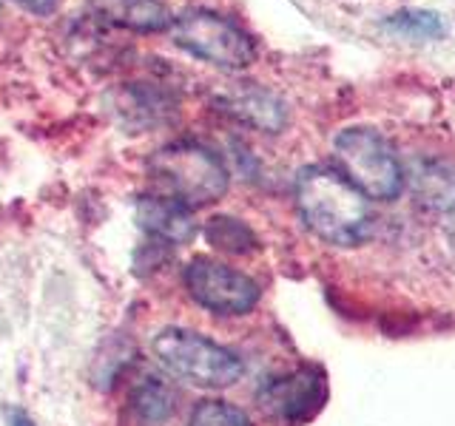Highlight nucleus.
Returning a JSON list of instances; mask_svg holds the SVG:
<instances>
[{
	"mask_svg": "<svg viewBox=\"0 0 455 426\" xmlns=\"http://www.w3.org/2000/svg\"><path fill=\"white\" fill-rule=\"evenodd\" d=\"M296 210L305 227L327 245L353 248L373 227L367 199L333 168L313 165L296 177Z\"/></svg>",
	"mask_w": 455,
	"mask_h": 426,
	"instance_id": "obj_1",
	"label": "nucleus"
},
{
	"mask_svg": "<svg viewBox=\"0 0 455 426\" xmlns=\"http://www.w3.org/2000/svg\"><path fill=\"white\" fill-rule=\"evenodd\" d=\"M339 174L364 199L393 202L404 191V170L393 146L373 128H345L336 142Z\"/></svg>",
	"mask_w": 455,
	"mask_h": 426,
	"instance_id": "obj_2",
	"label": "nucleus"
},
{
	"mask_svg": "<svg viewBox=\"0 0 455 426\" xmlns=\"http://www.w3.org/2000/svg\"><path fill=\"white\" fill-rule=\"evenodd\" d=\"M148 168L151 177L163 185L165 196L188 208L217 202L231 182L220 154L196 142H177V146L156 151Z\"/></svg>",
	"mask_w": 455,
	"mask_h": 426,
	"instance_id": "obj_3",
	"label": "nucleus"
},
{
	"mask_svg": "<svg viewBox=\"0 0 455 426\" xmlns=\"http://www.w3.org/2000/svg\"><path fill=\"white\" fill-rule=\"evenodd\" d=\"M154 355L171 375L191 381L205 390L231 387L242 375V359L194 330L168 327L154 338Z\"/></svg>",
	"mask_w": 455,
	"mask_h": 426,
	"instance_id": "obj_4",
	"label": "nucleus"
},
{
	"mask_svg": "<svg viewBox=\"0 0 455 426\" xmlns=\"http://www.w3.org/2000/svg\"><path fill=\"white\" fill-rule=\"evenodd\" d=\"M171 37L196 60L220 66L228 71L248 68L256 60V46L251 35L231 18H222L208 9H188L171 20Z\"/></svg>",
	"mask_w": 455,
	"mask_h": 426,
	"instance_id": "obj_5",
	"label": "nucleus"
},
{
	"mask_svg": "<svg viewBox=\"0 0 455 426\" xmlns=\"http://www.w3.org/2000/svg\"><path fill=\"white\" fill-rule=\"evenodd\" d=\"M185 288L199 307L220 316H242L259 302V284L251 276L205 256L185 267Z\"/></svg>",
	"mask_w": 455,
	"mask_h": 426,
	"instance_id": "obj_6",
	"label": "nucleus"
},
{
	"mask_svg": "<svg viewBox=\"0 0 455 426\" xmlns=\"http://www.w3.org/2000/svg\"><path fill=\"white\" fill-rule=\"evenodd\" d=\"M324 401V378L316 369H296L282 378H270L262 392L259 404L274 418L299 423L310 418Z\"/></svg>",
	"mask_w": 455,
	"mask_h": 426,
	"instance_id": "obj_7",
	"label": "nucleus"
},
{
	"mask_svg": "<svg viewBox=\"0 0 455 426\" xmlns=\"http://www.w3.org/2000/svg\"><path fill=\"white\" fill-rule=\"evenodd\" d=\"M137 222L148 236L165 245H185L196 233L191 208L171 196H146L137 205Z\"/></svg>",
	"mask_w": 455,
	"mask_h": 426,
	"instance_id": "obj_8",
	"label": "nucleus"
},
{
	"mask_svg": "<svg viewBox=\"0 0 455 426\" xmlns=\"http://www.w3.org/2000/svg\"><path fill=\"white\" fill-rule=\"evenodd\" d=\"M222 106L239 122H248L267 134L282 131L284 122H288V108H284L282 99L274 91L259 89V85H242V89L225 94Z\"/></svg>",
	"mask_w": 455,
	"mask_h": 426,
	"instance_id": "obj_9",
	"label": "nucleus"
},
{
	"mask_svg": "<svg viewBox=\"0 0 455 426\" xmlns=\"http://www.w3.org/2000/svg\"><path fill=\"white\" fill-rule=\"evenodd\" d=\"M89 6L100 20L142 35L163 32L174 20L160 0H89Z\"/></svg>",
	"mask_w": 455,
	"mask_h": 426,
	"instance_id": "obj_10",
	"label": "nucleus"
},
{
	"mask_svg": "<svg viewBox=\"0 0 455 426\" xmlns=\"http://www.w3.org/2000/svg\"><path fill=\"white\" fill-rule=\"evenodd\" d=\"M384 28L407 40H441L447 35L444 18L427 9H402L384 20Z\"/></svg>",
	"mask_w": 455,
	"mask_h": 426,
	"instance_id": "obj_11",
	"label": "nucleus"
},
{
	"mask_svg": "<svg viewBox=\"0 0 455 426\" xmlns=\"http://www.w3.org/2000/svg\"><path fill=\"white\" fill-rule=\"evenodd\" d=\"M205 239L225 253H251L256 250V236L248 225L231 217H213L205 227Z\"/></svg>",
	"mask_w": 455,
	"mask_h": 426,
	"instance_id": "obj_12",
	"label": "nucleus"
},
{
	"mask_svg": "<svg viewBox=\"0 0 455 426\" xmlns=\"http://www.w3.org/2000/svg\"><path fill=\"white\" fill-rule=\"evenodd\" d=\"M134 412L140 421L146 423H160L165 421L171 412H174V395H171V390L165 387L163 381L156 378H148L142 387L134 392Z\"/></svg>",
	"mask_w": 455,
	"mask_h": 426,
	"instance_id": "obj_13",
	"label": "nucleus"
},
{
	"mask_svg": "<svg viewBox=\"0 0 455 426\" xmlns=\"http://www.w3.org/2000/svg\"><path fill=\"white\" fill-rule=\"evenodd\" d=\"M188 426H251L248 415L228 401H203L191 412Z\"/></svg>",
	"mask_w": 455,
	"mask_h": 426,
	"instance_id": "obj_14",
	"label": "nucleus"
},
{
	"mask_svg": "<svg viewBox=\"0 0 455 426\" xmlns=\"http://www.w3.org/2000/svg\"><path fill=\"white\" fill-rule=\"evenodd\" d=\"M20 9L37 14V18H49V14H54V9L60 6V0H14Z\"/></svg>",
	"mask_w": 455,
	"mask_h": 426,
	"instance_id": "obj_15",
	"label": "nucleus"
},
{
	"mask_svg": "<svg viewBox=\"0 0 455 426\" xmlns=\"http://www.w3.org/2000/svg\"><path fill=\"white\" fill-rule=\"evenodd\" d=\"M9 426H35V421L28 418L26 412L14 409V412H9Z\"/></svg>",
	"mask_w": 455,
	"mask_h": 426,
	"instance_id": "obj_16",
	"label": "nucleus"
}]
</instances>
